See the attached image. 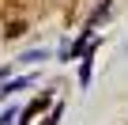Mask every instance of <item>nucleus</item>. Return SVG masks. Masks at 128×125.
Wrapping results in <instances>:
<instances>
[{
  "instance_id": "4",
  "label": "nucleus",
  "mask_w": 128,
  "mask_h": 125,
  "mask_svg": "<svg viewBox=\"0 0 128 125\" xmlns=\"http://www.w3.org/2000/svg\"><path fill=\"white\" fill-rule=\"evenodd\" d=\"M19 114H23L19 106H8L4 114H0V125H19Z\"/></svg>"
},
{
  "instance_id": "6",
  "label": "nucleus",
  "mask_w": 128,
  "mask_h": 125,
  "mask_svg": "<svg viewBox=\"0 0 128 125\" xmlns=\"http://www.w3.org/2000/svg\"><path fill=\"white\" fill-rule=\"evenodd\" d=\"M0 80H8V68H0Z\"/></svg>"
},
{
  "instance_id": "5",
  "label": "nucleus",
  "mask_w": 128,
  "mask_h": 125,
  "mask_svg": "<svg viewBox=\"0 0 128 125\" xmlns=\"http://www.w3.org/2000/svg\"><path fill=\"white\" fill-rule=\"evenodd\" d=\"M60 114H64V106H53V114H49V117H42V125H56V121H60Z\"/></svg>"
},
{
  "instance_id": "1",
  "label": "nucleus",
  "mask_w": 128,
  "mask_h": 125,
  "mask_svg": "<svg viewBox=\"0 0 128 125\" xmlns=\"http://www.w3.org/2000/svg\"><path fill=\"white\" fill-rule=\"evenodd\" d=\"M34 84H38V76H15V80H0V99H12L15 91L34 87Z\"/></svg>"
},
{
  "instance_id": "3",
  "label": "nucleus",
  "mask_w": 128,
  "mask_h": 125,
  "mask_svg": "<svg viewBox=\"0 0 128 125\" xmlns=\"http://www.w3.org/2000/svg\"><path fill=\"white\" fill-rule=\"evenodd\" d=\"M19 61H23V65H42V61H49V49H30V53H23Z\"/></svg>"
},
{
  "instance_id": "2",
  "label": "nucleus",
  "mask_w": 128,
  "mask_h": 125,
  "mask_svg": "<svg viewBox=\"0 0 128 125\" xmlns=\"http://www.w3.org/2000/svg\"><path fill=\"white\" fill-rule=\"evenodd\" d=\"M109 15H113V4H109V0H102V4L94 8V15H90L87 23H90V27H98V23H102V19H109Z\"/></svg>"
}]
</instances>
